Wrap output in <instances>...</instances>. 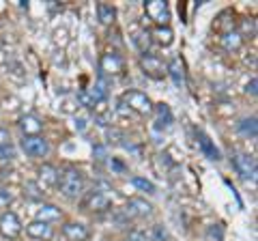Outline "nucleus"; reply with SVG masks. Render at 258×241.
I'll return each mask as SVG.
<instances>
[{
    "label": "nucleus",
    "mask_w": 258,
    "mask_h": 241,
    "mask_svg": "<svg viewBox=\"0 0 258 241\" xmlns=\"http://www.w3.org/2000/svg\"><path fill=\"white\" fill-rule=\"evenodd\" d=\"M123 213L127 215V218H147V215L153 213V205L147 203L144 198H129L125 209H123Z\"/></svg>",
    "instance_id": "9"
},
{
    "label": "nucleus",
    "mask_w": 258,
    "mask_h": 241,
    "mask_svg": "<svg viewBox=\"0 0 258 241\" xmlns=\"http://www.w3.org/2000/svg\"><path fill=\"white\" fill-rule=\"evenodd\" d=\"M9 203H11V194L9 192H5V190H0V209L7 207Z\"/></svg>",
    "instance_id": "26"
},
{
    "label": "nucleus",
    "mask_w": 258,
    "mask_h": 241,
    "mask_svg": "<svg viewBox=\"0 0 258 241\" xmlns=\"http://www.w3.org/2000/svg\"><path fill=\"white\" fill-rule=\"evenodd\" d=\"M60 209L58 207H54V205H41V209H39V220L41 222H56V220H60Z\"/></svg>",
    "instance_id": "20"
},
{
    "label": "nucleus",
    "mask_w": 258,
    "mask_h": 241,
    "mask_svg": "<svg viewBox=\"0 0 258 241\" xmlns=\"http://www.w3.org/2000/svg\"><path fill=\"white\" fill-rule=\"evenodd\" d=\"M58 186L64 198H78L84 192V174L69 166L58 174Z\"/></svg>",
    "instance_id": "1"
},
{
    "label": "nucleus",
    "mask_w": 258,
    "mask_h": 241,
    "mask_svg": "<svg viewBox=\"0 0 258 241\" xmlns=\"http://www.w3.org/2000/svg\"><path fill=\"white\" fill-rule=\"evenodd\" d=\"M95 155H97L99 162H103V159H106V149H103V147H95Z\"/></svg>",
    "instance_id": "30"
},
{
    "label": "nucleus",
    "mask_w": 258,
    "mask_h": 241,
    "mask_svg": "<svg viewBox=\"0 0 258 241\" xmlns=\"http://www.w3.org/2000/svg\"><path fill=\"white\" fill-rule=\"evenodd\" d=\"M18 125H20V130L24 132V136H39V134H41V130H43V123L35 114L22 116Z\"/></svg>",
    "instance_id": "14"
},
{
    "label": "nucleus",
    "mask_w": 258,
    "mask_h": 241,
    "mask_svg": "<svg viewBox=\"0 0 258 241\" xmlns=\"http://www.w3.org/2000/svg\"><path fill=\"white\" fill-rule=\"evenodd\" d=\"M123 69H125V63L123 58L116 54V52H106L101 56V61H99V71H101V76L103 74H108V76H118V74H123Z\"/></svg>",
    "instance_id": "8"
},
{
    "label": "nucleus",
    "mask_w": 258,
    "mask_h": 241,
    "mask_svg": "<svg viewBox=\"0 0 258 241\" xmlns=\"http://www.w3.org/2000/svg\"><path fill=\"white\" fill-rule=\"evenodd\" d=\"M0 235L5 239H18L22 235V222L13 211H5L0 215Z\"/></svg>",
    "instance_id": "5"
},
{
    "label": "nucleus",
    "mask_w": 258,
    "mask_h": 241,
    "mask_svg": "<svg viewBox=\"0 0 258 241\" xmlns=\"http://www.w3.org/2000/svg\"><path fill=\"white\" fill-rule=\"evenodd\" d=\"M110 164H112V168H114V170H118V172H123V170H125V166L120 164L118 159H114V157H112V162H110Z\"/></svg>",
    "instance_id": "32"
},
{
    "label": "nucleus",
    "mask_w": 258,
    "mask_h": 241,
    "mask_svg": "<svg viewBox=\"0 0 258 241\" xmlns=\"http://www.w3.org/2000/svg\"><path fill=\"white\" fill-rule=\"evenodd\" d=\"M120 106L134 110L136 114H140V116L151 114L153 112V101L149 99V95L142 93V91H127V93H123V97H120Z\"/></svg>",
    "instance_id": "2"
},
{
    "label": "nucleus",
    "mask_w": 258,
    "mask_h": 241,
    "mask_svg": "<svg viewBox=\"0 0 258 241\" xmlns=\"http://www.w3.org/2000/svg\"><path fill=\"white\" fill-rule=\"evenodd\" d=\"M155 112H157V127H170L172 125V112L166 103H157L155 106Z\"/></svg>",
    "instance_id": "21"
},
{
    "label": "nucleus",
    "mask_w": 258,
    "mask_h": 241,
    "mask_svg": "<svg viewBox=\"0 0 258 241\" xmlns=\"http://www.w3.org/2000/svg\"><path fill=\"white\" fill-rule=\"evenodd\" d=\"M39 176H41V183L43 188H52V186H58V170L52 166V164H43L39 168Z\"/></svg>",
    "instance_id": "18"
},
{
    "label": "nucleus",
    "mask_w": 258,
    "mask_h": 241,
    "mask_svg": "<svg viewBox=\"0 0 258 241\" xmlns=\"http://www.w3.org/2000/svg\"><path fill=\"white\" fill-rule=\"evenodd\" d=\"M26 235L32 237V239H37V241H50L54 237V228H52V224L35 220V222H30L26 226Z\"/></svg>",
    "instance_id": "12"
},
{
    "label": "nucleus",
    "mask_w": 258,
    "mask_h": 241,
    "mask_svg": "<svg viewBox=\"0 0 258 241\" xmlns=\"http://www.w3.org/2000/svg\"><path fill=\"white\" fill-rule=\"evenodd\" d=\"M140 65H142L144 74H147L149 78L159 80V78H164V74H166L164 63H161L155 54H144V56H142V61H140Z\"/></svg>",
    "instance_id": "10"
},
{
    "label": "nucleus",
    "mask_w": 258,
    "mask_h": 241,
    "mask_svg": "<svg viewBox=\"0 0 258 241\" xmlns=\"http://www.w3.org/2000/svg\"><path fill=\"white\" fill-rule=\"evenodd\" d=\"M232 166L243 179H256V159L247 153H232Z\"/></svg>",
    "instance_id": "6"
},
{
    "label": "nucleus",
    "mask_w": 258,
    "mask_h": 241,
    "mask_svg": "<svg viewBox=\"0 0 258 241\" xmlns=\"http://www.w3.org/2000/svg\"><path fill=\"white\" fill-rule=\"evenodd\" d=\"M144 11L159 26H166L168 20H170V9H168L164 0H149V3H144Z\"/></svg>",
    "instance_id": "7"
},
{
    "label": "nucleus",
    "mask_w": 258,
    "mask_h": 241,
    "mask_svg": "<svg viewBox=\"0 0 258 241\" xmlns=\"http://www.w3.org/2000/svg\"><path fill=\"white\" fill-rule=\"evenodd\" d=\"M76 127H78V132H84V130H86V118H84V116L76 118Z\"/></svg>",
    "instance_id": "31"
},
{
    "label": "nucleus",
    "mask_w": 258,
    "mask_h": 241,
    "mask_svg": "<svg viewBox=\"0 0 258 241\" xmlns=\"http://www.w3.org/2000/svg\"><path fill=\"white\" fill-rule=\"evenodd\" d=\"M196 140H198V147H200V151L205 153L207 159H211V162H220V159H222L220 149L215 147V142L209 138L205 132H196Z\"/></svg>",
    "instance_id": "13"
},
{
    "label": "nucleus",
    "mask_w": 258,
    "mask_h": 241,
    "mask_svg": "<svg viewBox=\"0 0 258 241\" xmlns=\"http://www.w3.org/2000/svg\"><path fill=\"white\" fill-rule=\"evenodd\" d=\"M239 132L247 136V138H256V116H249V118H243L239 123Z\"/></svg>",
    "instance_id": "23"
},
{
    "label": "nucleus",
    "mask_w": 258,
    "mask_h": 241,
    "mask_svg": "<svg viewBox=\"0 0 258 241\" xmlns=\"http://www.w3.org/2000/svg\"><path fill=\"white\" fill-rule=\"evenodd\" d=\"M22 149H24V153L30 157H45L50 153V144H47V140L41 138V136H24Z\"/></svg>",
    "instance_id": "4"
},
{
    "label": "nucleus",
    "mask_w": 258,
    "mask_h": 241,
    "mask_svg": "<svg viewBox=\"0 0 258 241\" xmlns=\"http://www.w3.org/2000/svg\"><path fill=\"white\" fill-rule=\"evenodd\" d=\"M0 157L3 159H13L15 157L11 134H9V130H5V127H0Z\"/></svg>",
    "instance_id": "17"
},
{
    "label": "nucleus",
    "mask_w": 258,
    "mask_h": 241,
    "mask_svg": "<svg viewBox=\"0 0 258 241\" xmlns=\"http://www.w3.org/2000/svg\"><path fill=\"white\" fill-rule=\"evenodd\" d=\"M24 190H26V192H28V196H30V198H35V200L43 198V194H45V192L39 190V188L35 186V183H26V188H24Z\"/></svg>",
    "instance_id": "25"
},
{
    "label": "nucleus",
    "mask_w": 258,
    "mask_h": 241,
    "mask_svg": "<svg viewBox=\"0 0 258 241\" xmlns=\"http://www.w3.org/2000/svg\"><path fill=\"white\" fill-rule=\"evenodd\" d=\"M132 186L138 188L140 192H147V194H155V183L149 181V179H144V176H134Z\"/></svg>",
    "instance_id": "24"
},
{
    "label": "nucleus",
    "mask_w": 258,
    "mask_h": 241,
    "mask_svg": "<svg viewBox=\"0 0 258 241\" xmlns=\"http://www.w3.org/2000/svg\"><path fill=\"white\" fill-rule=\"evenodd\" d=\"M153 235H155L157 241H166V237H168V235H166V230L161 228V226H155V228H153Z\"/></svg>",
    "instance_id": "28"
},
{
    "label": "nucleus",
    "mask_w": 258,
    "mask_h": 241,
    "mask_svg": "<svg viewBox=\"0 0 258 241\" xmlns=\"http://www.w3.org/2000/svg\"><path fill=\"white\" fill-rule=\"evenodd\" d=\"M62 235L67 241H88L91 230H88V226L82 222H67L62 226Z\"/></svg>",
    "instance_id": "11"
},
{
    "label": "nucleus",
    "mask_w": 258,
    "mask_h": 241,
    "mask_svg": "<svg viewBox=\"0 0 258 241\" xmlns=\"http://www.w3.org/2000/svg\"><path fill=\"white\" fill-rule=\"evenodd\" d=\"M256 78H252V80H249V82H247V88H245V91L249 93V95H256Z\"/></svg>",
    "instance_id": "29"
},
{
    "label": "nucleus",
    "mask_w": 258,
    "mask_h": 241,
    "mask_svg": "<svg viewBox=\"0 0 258 241\" xmlns=\"http://www.w3.org/2000/svg\"><path fill=\"white\" fill-rule=\"evenodd\" d=\"M97 18H99V22L101 24H112L114 22V18H116V9L112 5H106V3H99L97 5Z\"/></svg>",
    "instance_id": "19"
},
{
    "label": "nucleus",
    "mask_w": 258,
    "mask_h": 241,
    "mask_svg": "<svg viewBox=\"0 0 258 241\" xmlns=\"http://www.w3.org/2000/svg\"><path fill=\"white\" fill-rule=\"evenodd\" d=\"M149 37L157 45H170L174 41V33H172L170 26H157V28H153L151 33H149Z\"/></svg>",
    "instance_id": "16"
},
{
    "label": "nucleus",
    "mask_w": 258,
    "mask_h": 241,
    "mask_svg": "<svg viewBox=\"0 0 258 241\" xmlns=\"http://www.w3.org/2000/svg\"><path fill=\"white\" fill-rule=\"evenodd\" d=\"M166 74L172 78V82H174L176 86H183V84H185V67H183L181 58H172L170 63H168Z\"/></svg>",
    "instance_id": "15"
},
{
    "label": "nucleus",
    "mask_w": 258,
    "mask_h": 241,
    "mask_svg": "<svg viewBox=\"0 0 258 241\" xmlns=\"http://www.w3.org/2000/svg\"><path fill=\"white\" fill-rule=\"evenodd\" d=\"M222 41H224L226 50H239L241 43H243V39H241V35L235 33V30H228V33L222 37Z\"/></svg>",
    "instance_id": "22"
},
{
    "label": "nucleus",
    "mask_w": 258,
    "mask_h": 241,
    "mask_svg": "<svg viewBox=\"0 0 258 241\" xmlns=\"http://www.w3.org/2000/svg\"><path fill=\"white\" fill-rule=\"evenodd\" d=\"M110 205H112V198L101 190L88 192L82 200V209H86V211H108Z\"/></svg>",
    "instance_id": "3"
},
{
    "label": "nucleus",
    "mask_w": 258,
    "mask_h": 241,
    "mask_svg": "<svg viewBox=\"0 0 258 241\" xmlns=\"http://www.w3.org/2000/svg\"><path fill=\"white\" fill-rule=\"evenodd\" d=\"M125 241H147V235L144 232H138V230H134L132 235H129Z\"/></svg>",
    "instance_id": "27"
}]
</instances>
